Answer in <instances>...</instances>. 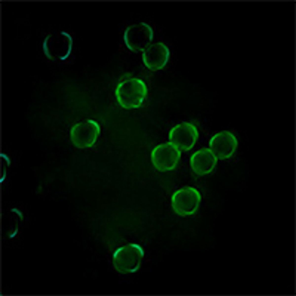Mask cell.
<instances>
[{"label": "cell", "instance_id": "6da1fadb", "mask_svg": "<svg viewBox=\"0 0 296 296\" xmlns=\"http://www.w3.org/2000/svg\"><path fill=\"white\" fill-rule=\"evenodd\" d=\"M147 94L145 83L136 78L126 79L120 83L116 89L118 101L123 108L127 109L140 107Z\"/></svg>", "mask_w": 296, "mask_h": 296}, {"label": "cell", "instance_id": "5b68a950", "mask_svg": "<svg viewBox=\"0 0 296 296\" xmlns=\"http://www.w3.org/2000/svg\"><path fill=\"white\" fill-rule=\"evenodd\" d=\"M197 129L191 123L184 122L173 127L169 132V140L181 150L186 151L194 146L199 137Z\"/></svg>", "mask_w": 296, "mask_h": 296}, {"label": "cell", "instance_id": "3957f363", "mask_svg": "<svg viewBox=\"0 0 296 296\" xmlns=\"http://www.w3.org/2000/svg\"><path fill=\"white\" fill-rule=\"evenodd\" d=\"M181 156V151L169 141L155 147L151 152L150 157L155 168L159 171L164 172L175 169Z\"/></svg>", "mask_w": 296, "mask_h": 296}, {"label": "cell", "instance_id": "277c9868", "mask_svg": "<svg viewBox=\"0 0 296 296\" xmlns=\"http://www.w3.org/2000/svg\"><path fill=\"white\" fill-rule=\"evenodd\" d=\"M152 27L145 22L131 24L124 32V39L127 47L132 51H143L150 44L153 38Z\"/></svg>", "mask_w": 296, "mask_h": 296}, {"label": "cell", "instance_id": "ba28073f", "mask_svg": "<svg viewBox=\"0 0 296 296\" xmlns=\"http://www.w3.org/2000/svg\"><path fill=\"white\" fill-rule=\"evenodd\" d=\"M218 159L208 148L200 149L193 153L190 159L193 171L197 175L203 176L211 172L217 165Z\"/></svg>", "mask_w": 296, "mask_h": 296}, {"label": "cell", "instance_id": "8992f818", "mask_svg": "<svg viewBox=\"0 0 296 296\" xmlns=\"http://www.w3.org/2000/svg\"><path fill=\"white\" fill-rule=\"evenodd\" d=\"M210 148L218 159L223 160L231 157L238 146L235 136L227 130L220 132L213 135L209 142Z\"/></svg>", "mask_w": 296, "mask_h": 296}, {"label": "cell", "instance_id": "9c48e42d", "mask_svg": "<svg viewBox=\"0 0 296 296\" xmlns=\"http://www.w3.org/2000/svg\"><path fill=\"white\" fill-rule=\"evenodd\" d=\"M17 232L18 230H16L13 233L10 235V238H13L16 235Z\"/></svg>", "mask_w": 296, "mask_h": 296}, {"label": "cell", "instance_id": "30bf717a", "mask_svg": "<svg viewBox=\"0 0 296 296\" xmlns=\"http://www.w3.org/2000/svg\"><path fill=\"white\" fill-rule=\"evenodd\" d=\"M12 211H13V212H16V213L18 214V215L20 217H22V214H21V213L19 211H18V210H17L16 209H12Z\"/></svg>", "mask_w": 296, "mask_h": 296}, {"label": "cell", "instance_id": "52a82bcc", "mask_svg": "<svg viewBox=\"0 0 296 296\" xmlns=\"http://www.w3.org/2000/svg\"><path fill=\"white\" fill-rule=\"evenodd\" d=\"M169 55L167 46L163 42H158L150 44L143 51L142 58L145 65L149 69L156 71L165 66Z\"/></svg>", "mask_w": 296, "mask_h": 296}, {"label": "cell", "instance_id": "7a4b0ae2", "mask_svg": "<svg viewBox=\"0 0 296 296\" xmlns=\"http://www.w3.org/2000/svg\"><path fill=\"white\" fill-rule=\"evenodd\" d=\"M200 192L196 188L185 186L174 192L171 198L174 212L182 217L192 215L197 210L201 201Z\"/></svg>", "mask_w": 296, "mask_h": 296}]
</instances>
